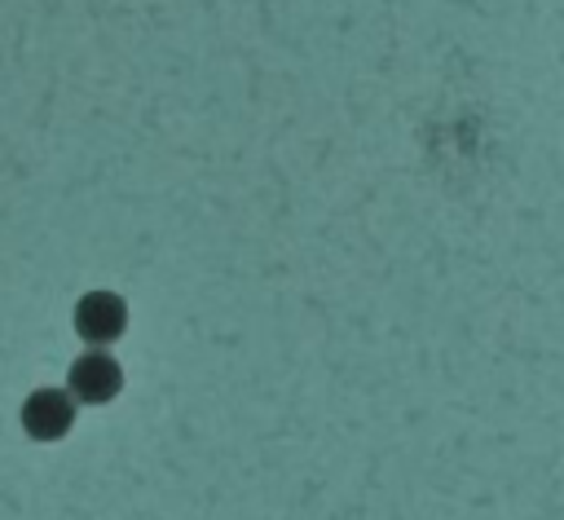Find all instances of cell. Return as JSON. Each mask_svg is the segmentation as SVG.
Returning <instances> with one entry per match:
<instances>
[{
	"instance_id": "6da1fadb",
	"label": "cell",
	"mask_w": 564,
	"mask_h": 520,
	"mask_svg": "<svg viewBox=\"0 0 564 520\" xmlns=\"http://www.w3.org/2000/svg\"><path fill=\"white\" fill-rule=\"evenodd\" d=\"M22 423H26L31 436L53 441V436H62V432L75 423V405H70L62 392H35V397L26 401V410H22Z\"/></svg>"
},
{
	"instance_id": "3957f363",
	"label": "cell",
	"mask_w": 564,
	"mask_h": 520,
	"mask_svg": "<svg viewBox=\"0 0 564 520\" xmlns=\"http://www.w3.org/2000/svg\"><path fill=\"white\" fill-rule=\"evenodd\" d=\"M123 331V304L115 295H88L79 304V335L84 339H115Z\"/></svg>"
},
{
	"instance_id": "7a4b0ae2",
	"label": "cell",
	"mask_w": 564,
	"mask_h": 520,
	"mask_svg": "<svg viewBox=\"0 0 564 520\" xmlns=\"http://www.w3.org/2000/svg\"><path fill=\"white\" fill-rule=\"evenodd\" d=\"M70 388H75V397H84V401H110V397L119 392V366H115L110 357H101V353H88L84 361H75Z\"/></svg>"
}]
</instances>
